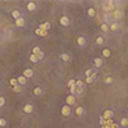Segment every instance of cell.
I'll return each mask as SVG.
<instances>
[{
  "label": "cell",
  "mask_w": 128,
  "mask_h": 128,
  "mask_svg": "<svg viewBox=\"0 0 128 128\" xmlns=\"http://www.w3.org/2000/svg\"><path fill=\"white\" fill-rule=\"evenodd\" d=\"M83 91H85V88H81V87H78V86H74V87H71V95L78 97V96H81L82 94H83Z\"/></svg>",
  "instance_id": "6da1fadb"
},
{
  "label": "cell",
  "mask_w": 128,
  "mask_h": 128,
  "mask_svg": "<svg viewBox=\"0 0 128 128\" xmlns=\"http://www.w3.org/2000/svg\"><path fill=\"white\" fill-rule=\"evenodd\" d=\"M112 16H113V18H114V21H117V22H118V19H120V18L123 17V12H122V9H120V8L115 9V10L112 13Z\"/></svg>",
  "instance_id": "7a4b0ae2"
},
{
  "label": "cell",
  "mask_w": 128,
  "mask_h": 128,
  "mask_svg": "<svg viewBox=\"0 0 128 128\" xmlns=\"http://www.w3.org/2000/svg\"><path fill=\"white\" fill-rule=\"evenodd\" d=\"M104 23H110V22H112V23H113V22H114V18H113V16L110 14V13H105V14H104Z\"/></svg>",
  "instance_id": "3957f363"
},
{
  "label": "cell",
  "mask_w": 128,
  "mask_h": 128,
  "mask_svg": "<svg viewBox=\"0 0 128 128\" xmlns=\"http://www.w3.org/2000/svg\"><path fill=\"white\" fill-rule=\"evenodd\" d=\"M65 101L68 105H74L76 104V96H73V95H68L67 96V99H65Z\"/></svg>",
  "instance_id": "277c9868"
},
{
  "label": "cell",
  "mask_w": 128,
  "mask_h": 128,
  "mask_svg": "<svg viewBox=\"0 0 128 128\" xmlns=\"http://www.w3.org/2000/svg\"><path fill=\"white\" fill-rule=\"evenodd\" d=\"M60 24L62 26H69V23H71V21H69V18H68L67 16H63L62 18H60Z\"/></svg>",
  "instance_id": "5b68a950"
},
{
  "label": "cell",
  "mask_w": 128,
  "mask_h": 128,
  "mask_svg": "<svg viewBox=\"0 0 128 128\" xmlns=\"http://www.w3.org/2000/svg\"><path fill=\"white\" fill-rule=\"evenodd\" d=\"M86 42H87V41H86L85 36H80V37L77 39V45H78V46H85Z\"/></svg>",
  "instance_id": "8992f818"
},
{
  "label": "cell",
  "mask_w": 128,
  "mask_h": 128,
  "mask_svg": "<svg viewBox=\"0 0 128 128\" xmlns=\"http://www.w3.org/2000/svg\"><path fill=\"white\" fill-rule=\"evenodd\" d=\"M62 114H63L64 117H68L71 114V108L67 106V105H64V106L62 108Z\"/></svg>",
  "instance_id": "52a82bcc"
},
{
  "label": "cell",
  "mask_w": 128,
  "mask_h": 128,
  "mask_svg": "<svg viewBox=\"0 0 128 128\" xmlns=\"http://www.w3.org/2000/svg\"><path fill=\"white\" fill-rule=\"evenodd\" d=\"M105 119H112V118L114 117V113L112 110H105L104 112V115H103Z\"/></svg>",
  "instance_id": "ba28073f"
},
{
  "label": "cell",
  "mask_w": 128,
  "mask_h": 128,
  "mask_svg": "<svg viewBox=\"0 0 128 128\" xmlns=\"http://www.w3.org/2000/svg\"><path fill=\"white\" fill-rule=\"evenodd\" d=\"M24 24H26V21H24L22 17L18 18V19H16V26H17V27H23Z\"/></svg>",
  "instance_id": "9c48e42d"
},
{
  "label": "cell",
  "mask_w": 128,
  "mask_h": 128,
  "mask_svg": "<svg viewBox=\"0 0 128 128\" xmlns=\"http://www.w3.org/2000/svg\"><path fill=\"white\" fill-rule=\"evenodd\" d=\"M109 27H110V31H117L118 28H119V23H118L117 21H114V22H113V23H112L110 26H109Z\"/></svg>",
  "instance_id": "30bf717a"
},
{
  "label": "cell",
  "mask_w": 128,
  "mask_h": 128,
  "mask_svg": "<svg viewBox=\"0 0 128 128\" xmlns=\"http://www.w3.org/2000/svg\"><path fill=\"white\" fill-rule=\"evenodd\" d=\"M24 113H32V110H33V106H32L31 104H26L24 108H23Z\"/></svg>",
  "instance_id": "8fae6325"
},
{
  "label": "cell",
  "mask_w": 128,
  "mask_h": 128,
  "mask_svg": "<svg viewBox=\"0 0 128 128\" xmlns=\"http://www.w3.org/2000/svg\"><path fill=\"white\" fill-rule=\"evenodd\" d=\"M23 76L26 77V78H30V77L33 76V71H32V69H26L23 72Z\"/></svg>",
  "instance_id": "7c38bea8"
},
{
  "label": "cell",
  "mask_w": 128,
  "mask_h": 128,
  "mask_svg": "<svg viewBox=\"0 0 128 128\" xmlns=\"http://www.w3.org/2000/svg\"><path fill=\"white\" fill-rule=\"evenodd\" d=\"M94 62H95V67H96V68H100V67H101L103 64H104L103 59H100V58H96Z\"/></svg>",
  "instance_id": "4fadbf2b"
},
{
  "label": "cell",
  "mask_w": 128,
  "mask_h": 128,
  "mask_svg": "<svg viewBox=\"0 0 128 128\" xmlns=\"http://www.w3.org/2000/svg\"><path fill=\"white\" fill-rule=\"evenodd\" d=\"M17 81H18V83H19V85H22V86H23V85H26L27 78H26L24 76H21V77H18V78H17Z\"/></svg>",
  "instance_id": "5bb4252c"
},
{
  "label": "cell",
  "mask_w": 128,
  "mask_h": 128,
  "mask_svg": "<svg viewBox=\"0 0 128 128\" xmlns=\"http://www.w3.org/2000/svg\"><path fill=\"white\" fill-rule=\"evenodd\" d=\"M50 27H51V24L49 23V22H46V23H42L39 28H41V30H45V31H49L50 30Z\"/></svg>",
  "instance_id": "9a60e30c"
},
{
  "label": "cell",
  "mask_w": 128,
  "mask_h": 128,
  "mask_svg": "<svg viewBox=\"0 0 128 128\" xmlns=\"http://www.w3.org/2000/svg\"><path fill=\"white\" fill-rule=\"evenodd\" d=\"M35 32H36V35H39V36H46V35H48V31L41 30V28H37Z\"/></svg>",
  "instance_id": "2e32d148"
},
{
  "label": "cell",
  "mask_w": 128,
  "mask_h": 128,
  "mask_svg": "<svg viewBox=\"0 0 128 128\" xmlns=\"http://www.w3.org/2000/svg\"><path fill=\"white\" fill-rule=\"evenodd\" d=\"M101 31L104 32V33H108V32L110 31V27H109V24L103 23V24H101Z\"/></svg>",
  "instance_id": "e0dca14e"
},
{
  "label": "cell",
  "mask_w": 128,
  "mask_h": 128,
  "mask_svg": "<svg viewBox=\"0 0 128 128\" xmlns=\"http://www.w3.org/2000/svg\"><path fill=\"white\" fill-rule=\"evenodd\" d=\"M83 113H85V109L82 108V106H78V108L76 109V114H77V117H81Z\"/></svg>",
  "instance_id": "ac0fdd59"
},
{
  "label": "cell",
  "mask_w": 128,
  "mask_h": 128,
  "mask_svg": "<svg viewBox=\"0 0 128 128\" xmlns=\"http://www.w3.org/2000/svg\"><path fill=\"white\" fill-rule=\"evenodd\" d=\"M87 14H88L90 17H95V16H96V10H95L94 8H88V9H87Z\"/></svg>",
  "instance_id": "d6986e66"
},
{
  "label": "cell",
  "mask_w": 128,
  "mask_h": 128,
  "mask_svg": "<svg viewBox=\"0 0 128 128\" xmlns=\"http://www.w3.org/2000/svg\"><path fill=\"white\" fill-rule=\"evenodd\" d=\"M27 9H28V10L30 12H32V10H35V9H36V4L35 3H28V5H27Z\"/></svg>",
  "instance_id": "ffe728a7"
},
{
  "label": "cell",
  "mask_w": 128,
  "mask_h": 128,
  "mask_svg": "<svg viewBox=\"0 0 128 128\" xmlns=\"http://www.w3.org/2000/svg\"><path fill=\"white\" fill-rule=\"evenodd\" d=\"M60 59H62V60H64V62H69L71 60V56L68 55V54H62Z\"/></svg>",
  "instance_id": "44dd1931"
},
{
  "label": "cell",
  "mask_w": 128,
  "mask_h": 128,
  "mask_svg": "<svg viewBox=\"0 0 128 128\" xmlns=\"http://www.w3.org/2000/svg\"><path fill=\"white\" fill-rule=\"evenodd\" d=\"M33 94H35L36 96H40L41 94H42V90H41L40 87H35V90H33Z\"/></svg>",
  "instance_id": "7402d4cb"
},
{
  "label": "cell",
  "mask_w": 128,
  "mask_h": 128,
  "mask_svg": "<svg viewBox=\"0 0 128 128\" xmlns=\"http://www.w3.org/2000/svg\"><path fill=\"white\" fill-rule=\"evenodd\" d=\"M103 55L105 58H109V56H110V50H109V49H104L103 50Z\"/></svg>",
  "instance_id": "603a6c76"
},
{
  "label": "cell",
  "mask_w": 128,
  "mask_h": 128,
  "mask_svg": "<svg viewBox=\"0 0 128 128\" xmlns=\"http://www.w3.org/2000/svg\"><path fill=\"white\" fill-rule=\"evenodd\" d=\"M12 16L16 18V19H18V18H21V13L18 12V10H13L12 12Z\"/></svg>",
  "instance_id": "cb8c5ba5"
},
{
  "label": "cell",
  "mask_w": 128,
  "mask_h": 128,
  "mask_svg": "<svg viewBox=\"0 0 128 128\" xmlns=\"http://www.w3.org/2000/svg\"><path fill=\"white\" fill-rule=\"evenodd\" d=\"M76 86H78V87H81V88H85V82L83 81H76Z\"/></svg>",
  "instance_id": "d4e9b609"
},
{
  "label": "cell",
  "mask_w": 128,
  "mask_h": 128,
  "mask_svg": "<svg viewBox=\"0 0 128 128\" xmlns=\"http://www.w3.org/2000/svg\"><path fill=\"white\" fill-rule=\"evenodd\" d=\"M32 51H33V55H39V54L41 53V50H40L39 46H35L33 49H32Z\"/></svg>",
  "instance_id": "484cf974"
},
{
  "label": "cell",
  "mask_w": 128,
  "mask_h": 128,
  "mask_svg": "<svg viewBox=\"0 0 128 128\" xmlns=\"http://www.w3.org/2000/svg\"><path fill=\"white\" fill-rule=\"evenodd\" d=\"M95 72V69H87V71H86L85 72V74H86V78H87V77H91V76H92V73Z\"/></svg>",
  "instance_id": "4316f807"
},
{
  "label": "cell",
  "mask_w": 128,
  "mask_h": 128,
  "mask_svg": "<svg viewBox=\"0 0 128 128\" xmlns=\"http://www.w3.org/2000/svg\"><path fill=\"white\" fill-rule=\"evenodd\" d=\"M96 44H97V45H103V44H104V39L101 37V36L96 37Z\"/></svg>",
  "instance_id": "83f0119b"
},
{
  "label": "cell",
  "mask_w": 128,
  "mask_h": 128,
  "mask_svg": "<svg viewBox=\"0 0 128 128\" xmlns=\"http://www.w3.org/2000/svg\"><path fill=\"white\" fill-rule=\"evenodd\" d=\"M120 126H123V127L128 126V119H127V118H123V119L120 120Z\"/></svg>",
  "instance_id": "f1b7e54d"
},
{
  "label": "cell",
  "mask_w": 128,
  "mask_h": 128,
  "mask_svg": "<svg viewBox=\"0 0 128 128\" xmlns=\"http://www.w3.org/2000/svg\"><path fill=\"white\" fill-rule=\"evenodd\" d=\"M30 60H31V62H33V63H37V62H39V59H37V56H36V55H33V54H32V55L30 56Z\"/></svg>",
  "instance_id": "f546056e"
},
{
  "label": "cell",
  "mask_w": 128,
  "mask_h": 128,
  "mask_svg": "<svg viewBox=\"0 0 128 128\" xmlns=\"http://www.w3.org/2000/svg\"><path fill=\"white\" fill-rule=\"evenodd\" d=\"M105 83H106V85H112L113 83V78H112V77H106V78H105Z\"/></svg>",
  "instance_id": "4dcf8cb0"
},
{
  "label": "cell",
  "mask_w": 128,
  "mask_h": 128,
  "mask_svg": "<svg viewBox=\"0 0 128 128\" xmlns=\"http://www.w3.org/2000/svg\"><path fill=\"white\" fill-rule=\"evenodd\" d=\"M68 86H69V87H74L76 86V80H71L69 82H68Z\"/></svg>",
  "instance_id": "1f68e13d"
},
{
  "label": "cell",
  "mask_w": 128,
  "mask_h": 128,
  "mask_svg": "<svg viewBox=\"0 0 128 128\" xmlns=\"http://www.w3.org/2000/svg\"><path fill=\"white\" fill-rule=\"evenodd\" d=\"M10 85L13 86V87H14V86H17V85H18V81H17L16 78H12V80H10Z\"/></svg>",
  "instance_id": "d6a6232c"
},
{
  "label": "cell",
  "mask_w": 128,
  "mask_h": 128,
  "mask_svg": "<svg viewBox=\"0 0 128 128\" xmlns=\"http://www.w3.org/2000/svg\"><path fill=\"white\" fill-rule=\"evenodd\" d=\"M5 124H7L5 119H4V118H0V127H5Z\"/></svg>",
  "instance_id": "836d02e7"
},
{
  "label": "cell",
  "mask_w": 128,
  "mask_h": 128,
  "mask_svg": "<svg viewBox=\"0 0 128 128\" xmlns=\"http://www.w3.org/2000/svg\"><path fill=\"white\" fill-rule=\"evenodd\" d=\"M13 90H14L16 92H21V90H22V88H21V86H19V85H17V86H14V87H13Z\"/></svg>",
  "instance_id": "e575fe53"
},
{
  "label": "cell",
  "mask_w": 128,
  "mask_h": 128,
  "mask_svg": "<svg viewBox=\"0 0 128 128\" xmlns=\"http://www.w3.org/2000/svg\"><path fill=\"white\" fill-rule=\"evenodd\" d=\"M86 82H87V83H94V78L92 77H87V78H86Z\"/></svg>",
  "instance_id": "d590c367"
},
{
  "label": "cell",
  "mask_w": 128,
  "mask_h": 128,
  "mask_svg": "<svg viewBox=\"0 0 128 128\" xmlns=\"http://www.w3.org/2000/svg\"><path fill=\"white\" fill-rule=\"evenodd\" d=\"M4 104H5V99H4L3 96H1V97H0V106H3Z\"/></svg>",
  "instance_id": "8d00e7d4"
},
{
  "label": "cell",
  "mask_w": 128,
  "mask_h": 128,
  "mask_svg": "<svg viewBox=\"0 0 128 128\" xmlns=\"http://www.w3.org/2000/svg\"><path fill=\"white\" fill-rule=\"evenodd\" d=\"M36 56H37V59H39V60H41V59H44V53L41 51V53L39 54V55H36Z\"/></svg>",
  "instance_id": "74e56055"
},
{
  "label": "cell",
  "mask_w": 128,
  "mask_h": 128,
  "mask_svg": "<svg viewBox=\"0 0 128 128\" xmlns=\"http://www.w3.org/2000/svg\"><path fill=\"white\" fill-rule=\"evenodd\" d=\"M127 108H128V104H127Z\"/></svg>",
  "instance_id": "f35d334b"
}]
</instances>
